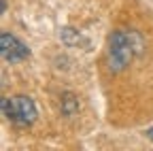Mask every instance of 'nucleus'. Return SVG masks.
Listing matches in <instances>:
<instances>
[{"mask_svg": "<svg viewBox=\"0 0 153 151\" xmlns=\"http://www.w3.org/2000/svg\"><path fill=\"white\" fill-rule=\"evenodd\" d=\"M147 136H149V138L153 141V128H149V130H147Z\"/></svg>", "mask_w": 153, "mask_h": 151, "instance_id": "6", "label": "nucleus"}, {"mask_svg": "<svg viewBox=\"0 0 153 151\" xmlns=\"http://www.w3.org/2000/svg\"><path fill=\"white\" fill-rule=\"evenodd\" d=\"M76 111H79V100H76V96L74 94H64L62 96V115L72 117Z\"/></svg>", "mask_w": 153, "mask_h": 151, "instance_id": "4", "label": "nucleus"}, {"mask_svg": "<svg viewBox=\"0 0 153 151\" xmlns=\"http://www.w3.org/2000/svg\"><path fill=\"white\" fill-rule=\"evenodd\" d=\"M2 115L15 123V126H32L36 121V106L32 102V98L28 96H13V98H2Z\"/></svg>", "mask_w": 153, "mask_h": 151, "instance_id": "2", "label": "nucleus"}, {"mask_svg": "<svg viewBox=\"0 0 153 151\" xmlns=\"http://www.w3.org/2000/svg\"><path fill=\"white\" fill-rule=\"evenodd\" d=\"M60 39L66 43V45H79V43H85L83 41V36L79 34V32H76V30H72V28H62L60 30Z\"/></svg>", "mask_w": 153, "mask_h": 151, "instance_id": "5", "label": "nucleus"}, {"mask_svg": "<svg viewBox=\"0 0 153 151\" xmlns=\"http://www.w3.org/2000/svg\"><path fill=\"white\" fill-rule=\"evenodd\" d=\"M0 53H2V58H4L7 62L15 64V62L26 60L28 55H30V49H28L22 41H19L15 34L2 32V34H0Z\"/></svg>", "mask_w": 153, "mask_h": 151, "instance_id": "3", "label": "nucleus"}, {"mask_svg": "<svg viewBox=\"0 0 153 151\" xmlns=\"http://www.w3.org/2000/svg\"><path fill=\"white\" fill-rule=\"evenodd\" d=\"M143 41L134 30H115L108 36V51H106V66L111 72H119L130 62L134 55L140 53Z\"/></svg>", "mask_w": 153, "mask_h": 151, "instance_id": "1", "label": "nucleus"}]
</instances>
